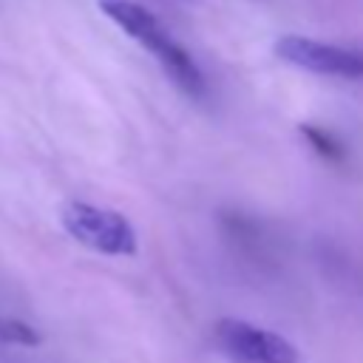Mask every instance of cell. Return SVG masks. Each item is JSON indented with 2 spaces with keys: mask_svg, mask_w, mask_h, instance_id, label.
<instances>
[{
  "mask_svg": "<svg viewBox=\"0 0 363 363\" xmlns=\"http://www.w3.org/2000/svg\"><path fill=\"white\" fill-rule=\"evenodd\" d=\"M213 340L233 363H301L295 343L241 318H218L213 323Z\"/></svg>",
  "mask_w": 363,
  "mask_h": 363,
  "instance_id": "cell-2",
  "label": "cell"
},
{
  "mask_svg": "<svg viewBox=\"0 0 363 363\" xmlns=\"http://www.w3.org/2000/svg\"><path fill=\"white\" fill-rule=\"evenodd\" d=\"M164 68V74L173 79L176 88H182L190 96H201L204 94V74L199 71V65L193 62V57L187 54V48H182L176 40L156 57Z\"/></svg>",
  "mask_w": 363,
  "mask_h": 363,
  "instance_id": "cell-5",
  "label": "cell"
},
{
  "mask_svg": "<svg viewBox=\"0 0 363 363\" xmlns=\"http://www.w3.org/2000/svg\"><path fill=\"white\" fill-rule=\"evenodd\" d=\"M275 57L284 60L286 65L312 71V74H326V77H349V79H363V51L318 43L301 34H284L275 40Z\"/></svg>",
  "mask_w": 363,
  "mask_h": 363,
  "instance_id": "cell-3",
  "label": "cell"
},
{
  "mask_svg": "<svg viewBox=\"0 0 363 363\" xmlns=\"http://www.w3.org/2000/svg\"><path fill=\"white\" fill-rule=\"evenodd\" d=\"M301 133L309 139V145L320 153V156H326V159H340V145L323 130V128H315V125H301Z\"/></svg>",
  "mask_w": 363,
  "mask_h": 363,
  "instance_id": "cell-7",
  "label": "cell"
},
{
  "mask_svg": "<svg viewBox=\"0 0 363 363\" xmlns=\"http://www.w3.org/2000/svg\"><path fill=\"white\" fill-rule=\"evenodd\" d=\"M96 3L108 20H113L128 37H133L139 45H145L153 57H159L173 43L164 23L147 6H142L136 0H96Z\"/></svg>",
  "mask_w": 363,
  "mask_h": 363,
  "instance_id": "cell-4",
  "label": "cell"
},
{
  "mask_svg": "<svg viewBox=\"0 0 363 363\" xmlns=\"http://www.w3.org/2000/svg\"><path fill=\"white\" fill-rule=\"evenodd\" d=\"M60 221L74 241H79L94 252H102V255L136 252V230L116 210L96 207L88 201H65L60 210Z\"/></svg>",
  "mask_w": 363,
  "mask_h": 363,
  "instance_id": "cell-1",
  "label": "cell"
},
{
  "mask_svg": "<svg viewBox=\"0 0 363 363\" xmlns=\"http://www.w3.org/2000/svg\"><path fill=\"white\" fill-rule=\"evenodd\" d=\"M0 340H6V343H23V346H37L40 343V335L28 323H23V320L0 318Z\"/></svg>",
  "mask_w": 363,
  "mask_h": 363,
  "instance_id": "cell-6",
  "label": "cell"
}]
</instances>
